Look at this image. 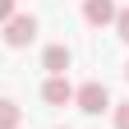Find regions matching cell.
<instances>
[{
  "label": "cell",
  "instance_id": "277c9868",
  "mask_svg": "<svg viewBox=\"0 0 129 129\" xmlns=\"http://www.w3.org/2000/svg\"><path fill=\"white\" fill-rule=\"evenodd\" d=\"M42 102L46 106H69L74 102V83L69 78H46L42 83Z\"/></svg>",
  "mask_w": 129,
  "mask_h": 129
},
{
  "label": "cell",
  "instance_id": "5b68a950",
  "mask_svg": "<svg viewBox=\"0 0 129 129\" xmlns=\"http://www.w3.org/2000/svg\"><path fill=\"white\" fill-rule=\"evenodd\" d=\"M69 60H74V55H69V46H60V42L42 51V64L51 69V78H64V69H69Z\"/></svg>",
  "mask_w": 129,
  "mask_h": 129
},
{
  "label": "cell",
  "instance_id": "6da1fadb",
  "mask_svg": "<svg viewBox=\"0 0 129 129\" xmlns=\"http://www.w3.org/2000/svg\"><path fill=\"white\" fill-rule=\"evenodd\" d=\"M74 106L83 111V115H102V111L111 106V92H106V83H83V88H74Z\"/></svg>",
  "mask_w": 129,
  "mask_h": 129
},
{
  "label": "cell",
  "instance_id": "52a82bcc",
  "mask_svg": "<svg viewBox=\"0 0 129 129\" xmlns=\"http://www.w3.org/2000/svg\"><path fill=\"white\" fill-rule=\"evenodd\" d=\"M115 37L129 46V9H120V14H115Z\"/></svg>",
  "mask_w": 129,
  "mask_h": 129
},
{
  "label": "cell",
  "instance_id": "30bf717a",
  "mask_svg": "<svg viewBox=\"0 0 129 129\" xmlns=\"http://www.w3.org/2000/svg\"><path fill=\"white\" fill-rule=\"evenodd\" d=\"M124 78H129V64H124Z\"/></svg>",
  "mask_w": 129,
  "mask_h": 129
},
{
  "label": "cell",
  "instance_id": "7a4b0ae2",
  "mask_svg": "<svg viewBox=\"0 0 129 129\" xmlns=\"http://www.w3.org/2000/svg\"><path fill=\"white\" fill-rule=\"evenodd\" d=\"M32 37H37V19H32V14H14V19L5 23V46H14V51L28 46Z\"/></svg>",
  "mask_w": 129,
  "mask_h": 129
},
{
  "label": "cell",
  "instance_id": "ba28073f",
  "mask_svg": "<svg viewBox=\"0 0 129 129\" xmlns=\"http://www.w3.org/2000/svg\"><path fill=\"white\" fill-rule=\"evenodd\" d=\"M115 129H129V102L115 106Z\"/></svg>",
  "mask_w": 129,
  "mask_h": 129
},
{
  "label": "cell",
  "instance_id": "8992f818",
  "mask_svg": "<svg viewBox=\"0 0 129 129\" xmlns=\"http://www.w3.org/2000/svg\"><path fill=\"white\" fill-rule=\"evenodd\" d=\"M19 120H23V111L9 102V97H0V129H19Z\"/></svg>",
  "mask_w": 129,
  "mask_h": 129
},
{
  "label": "cell",
  "instance_id": "9c48e42d",
  "mask_svg": "<svg viewBox=\"0 0 129 129\" xmlns=\"http://www.w3.org/2000/svg\"><path fill=\"white\" fill-rule=\"evenodd\" d=\"M14 5H19V0H0V23H9V19H14Z\"/></svg>",
  "mask_w": 129,
  "mask_h": 129
},
{
  "label": "cell",
  "instance_id": "3957f363",
  "mask_svg": "<svg viewBox=\"0 0 129 129\" xmlns=\"http://www.w3.org/2000/svg\"><path fill=\"white\" fill-rule=\"evenodd\" d=\"M115 14H120V5H115V0H83V19H88L92 28L115 23Z\"/></svg>",
  "mask_w": 129,
  "mask_h": 129
}]
</instances>
